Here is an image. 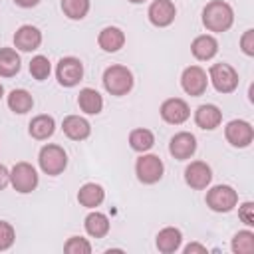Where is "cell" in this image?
I'll return each instance as SVG.
<instances>
[{"label":"cell","mask_w":254,"mask_h":254,"mask_svg":"<svg viewBox=\"0 0 254 254\" xmlns=\"http://www.w3.org/2000/svg\"><path fill=\"white\" fill-rule=\"evenodd\" d=\"M8 107L14 111V113H28L32 107H34V97L30 91L26 89H12L8 93Z\"/></svg>","instance_id":"484cf974"},{"label":"cell","mask_w":254,"mask_h":254,"mask_svg":"<svg viewBox=\"0 0 254 254\" xmlns=\"http://www.w3.org/2000/svg\"><path fill=\"white\" fill-rule=\"evenodd\" d=\"M40 44H42V32L36 26L24 24L14 34V46L20 52H34L40 48Z\"/></svg>","instance_id":"9a60e30c"},{"label":"cell","mask_w":254,"mask_h":254,"mask_svg":"<svg viewBox=\"0 0 254 254\" xmlns=\"http://www.w3.org/2000/svg\"><path fill=\"white\" fill-rule=\"evenodd\" d=\"M83 226H85V232L89 234V236H93V238H103L107 232H109V218L103 214V212H89L87 216H85V222H83Z\"/></svg>","instance_id":"cb8c5ba5"},{"label":"cell","mask_w":254,"mask_h":254,"mask_svg":"<svg viewBox=\"0 0 254 254\" xmlns=\"http://www.w3.org/2000/svg\"><path fill=\"white\" fill-rule=\"evenodd\" d=\"M192 252H200V254H204V252H206V246H202V244H198V242H190V244H187V246H185V254H192Z\"/></svg>","instance_id":"d590c367"},{"label":"cell","mask_w":254,"mask_h":254,"mask_svg":"<svg viewBox=\"0 0 254 254\" xmlns=\"http://www.w3.org/2000/svg\"><path fill=\"white\" fill-rule=\"evenodd\" d=\"M40 0H14V4H18L20 8H34Z\"/></svg>","instance_id":"8d00e7d4"},{"label":"cell","mask_w":254,"mask_h":254,"mask_svg":"<svg viewBox=\"0 0 254 254\" xmlns=\"http://www.w3.org/2000/svg\"><path fill=\"white\" fill-rule=\"evenodd\" d=\"M97 44H99V48H101L103 52H109V54L119 52V50L123 48V44H125V34H123V30L117 28V26H107V28H103V30L99 32Z\"/></svg>","instance_id":"ac0fdd59"},{"label":"cell","mask_w":254,"mask_h":254,"mask_svg":"<svg viewBox=\"0 0 254 254\" xmlns=\"http://www.w3.org/2000/svg\"><path fill=\"white\" fill-rule=\"evenodd\" d=\"M240 48L246 56H254V30H246L240 38Z\"/></svg>","instance_id":"836d02e7"},{"label":"cell","mask_w":254,"mask_h":254,"mask_svg":"<svg viewBox=\"0 0 254 254\" xmlns=\"http://www.w3.org/2000/svg\"><path fill=\"white\" fill-rule=\"evenodd\" d=\"M50 71H52V64H50V60L46 56L32 58V62H30V73H32L34 79L44 81V79L50 77Z\"/></svg>","instance_id":"f546056e"},{"label":"cell","mask_w":254,"mask_h":254,"mask_svg":"<svg viewBox=\"0 0 254 254\" xmlns=\"http://www.w3.org/2000/svg\"><path fill=\"white\" fill-rule=\"evenodd\" d=\"M238 204V192L230 185H216L206 192V206L214 212H230Z\"/></svg>","instance_id":"5b68a950"},{"label":"cell","mask_w":254,"mask_h":254,"mask_svg":"<svg viewBox=\"0 0 254 254\" xmlns=\"http://www.w3.org/2000/svg\"><path fill=\"white\" fill-rule=\"evenodd\" d=\"M208 79L212 81L214 89L218 93H232L238 87V71L230 64H212L208 69Z\"/></svg>","instance_id":"277c9868"},{"label":"cell","mask_w":254,"mask_h":254,"mask_svg":"<svg viewBox=\"0 0 254 254\" xmlns=\"http://www.w3.org/2000/svg\"><path fill=\"white\" fill-rule=\"evenodd\" d=\"M20 71V56L14 48H0V77H14Z\"/></svg>","instance_id":"d4e9b609"},{"label":"cell","mask_w":254,"mask_h":254,"mask_svg":"<svg viewBox=\"0 0 254 254\" xmlns=\"http://www.w3.org/2000/svg\"><path fill=\"white\" fill-rule=\"evenodd\" d=\"M163 171H165V165L159 159V155H151V153L149 155H141L137 159V163H135L137 179L143 185H155L157 181H161Z\"/></svg>","instance_id":"52a82bcc"},{"label":"cell","mask_w":254,"mask_h":254,"mask_svg":"<svg viewBox=\"0 0 254 254\" xmlns=\"http://www.w3.org/2000/svg\"><path fill=\"white\" fill-rule=\"evenodd\" d=\"M129 2H133V4H141V2H145V0H129Z\"/></svg>","instance_id":"f35d334b"},{"label":"cell","mask_w":254,"mask_h":254,"mask_svg":"<svg viewBox=\"0 0 254 254\" xmlns=\"http://www.w3.org/2000/svg\"><path fill=\"white\" fill-rule=\"evenodd\" d=\"M161 117H163V121H167L171 125H181L190 117L189 103L181 97H169L161 105Z\"/></svg>","instance_id":"8fae6325"},{"label":"cell","mask_w":254,"mask_h":254,"mask_svg":"<svg viewBox=\"0 0 254 254\" xmlns=\"http://www.w3.org/2000/svg\"><path fill=\"white\" fill-rule=\"evenodd\" d=\"M77 105H79V109H81L83 113H87V115H97V113H101V109H103V97L99 95V91H95V89H91V87H83V89L79 91V95H77Z\"/></svg>","instance_id":"7402d4cb"},{"label":"cell","mask_w":254,"mask_h":254,"mask_svg":"<svg viewBox=\"0 0 254 254\" xmlns=\"http://www.w3.org/2000/svg\"><path fill=\"white\" fill-rule=\"evenodd\" d=\"M129 145H131L133 151L145 153V151H149V149L155 145V135H153V131H149V129H145V127L133 129V131L129 133Z\"/></svg>","instance_id":"4316f807"},{"label":"cell","mask_w":254,"mask_h":254,"mask_svg":"<svg viewBox=\"0 0 254 254\" xmlns=\"http://www.w3.org/2000/svg\"><path fill=\"white\" fill-rule=\"evenodd\" d=\"M238 218L246 224V226H254V202L246 200L238 206Z\"/></svg>","instance_id":"d6a6232c"},{"label":"cell","mask_w":254,"mask_h":254,"mask_svg":"<svg viewBox=\"0 0 254 254\" xmlns=\"http://www.w3.org/2000/svg\"><path fill=\"white\" fill-rule=\"evenodd\" d=\"M190 52L196 60L200 62H206V60H212L218 52V42L214 36L210 34H202V36H196L190 44Z\"/></svg>","instance_id":"d6986e66"},{"label":"cell","mask_w":254,"mask_h":254,"mask_svg":"<svg viewBox=\"0 0 254 254\" xmlns=\"http://www.w3.org/2000/svg\"><path fill=\"white\" fill-rule=\"evenodd\" d=\"M234 254H252L254 252V232L252 230H238L230 244Z\"/></svg>","instance_id":"83f0119b"},{"label":"cell","mask_w":254,"mask_h":254,"mask_svg":"<svg viewBox=\"0 0 254 254\" xmlns=\"http://www.w3.org/2000/svg\"><path fill=\"white\" fill-rule=\"evenodd\" d=\"M181 85H183L185 93H189L192 97L204 95V91L208 87V75L200 65H189L181 75Z\"/></svg>","instance_id":"9c48e42d"},{"label":"cell","mask_w":254,"mask_h":254,"mask_svg":"<svg viewBox=\"0 0 254 254\" xmlns=\"http://www.w3.org/2000/svg\"><path fill=\"white\" fill-rule=\"evenodd\" d=\"M62 12L69 20H83L89 12V0H62Z\"/></svg>","instance_id":"f1b7e54d"},{"label":"cell","mask_w":254,"mask_h":254,"mask_svg":"<svg viewBox=\"0 0 254 254\" xmlns=\"http://www.w3.org/2000/svg\"><path fill=\"white\" fill-rule=\"evenodd\" d=\"M62 129L65 133V137H69L71 141H83L89 137L91 133V125L87 119L79 117V115H67L62 121Z\"/></svg>","instance_id":"e0dca14e"},{"label":"cell","mask_w":254,"mask_h":254,"mask_svg":"<svg viewBox=\"0 0 254 254\" xmlns=\"http://www.w3.org/2000/svg\"><path fill=\"white\" fill-rule=\"evenodd\" d=\"M16 240V232H14V226L6 220H0V252L2 250H8Z\"/></svg>","instance_id":"1f68e13d"},{"label":"cell","mask_w":254,"mask_h":254,"mask_svg":"<svg viewBox=\"0 0 254 254\" xmlns=\"http://www.w3.org/2000/svg\"><path fill=\"white\" fill-rule=\"evenodd\" d=\"M28 131H30V135H32L34 139L44 141V139H48V137L54 135V131H56V121H54L52 115H36V117L30 121Z\"/></svg>","instance_id":"603a6c76"},{"label":"cell","mask_w":254,"mask_h":254,"mask_svg":"<svg viewBox=\"0 0 254 254\" xmlns=\"http://www.w3.org/2000/svg\"><path fill=\"white\" fill-rule=\"evenodd\" d=\"M38 163H40V169L46 175L56 177V175H62L64 169L67 167V155H65L64 147L54 145V143H48V145H44L40 149Z\"/></svg>","instance_id":"3957f363"},{"label":"cell","mask_w":254,"mask_h":254,"mask_svg":"<svg viewBox=\"0 0 254 254\" xmlns=\"http://www.w3.org/2000/svg\"><path fill=\"white\" fill-rule=\"evenodd\" d=\"M222 121V111L214 105V103H204V105H198L196 111H194V123L204 129V131H212L220 125Z\"/></svg>","instance_id":"2e32d148"},{"label":"cell","mask_w":254,"mask_h":254,"mask_svg":"<svg viewBox=\"0 0 254 254\" xmlns=\"http://www.w3.org/2000/svg\"><path fill=\"white\" fill-rule=\"evenodd\" d=\"M210 181H212V171L204 161H192L185 169V183L194 190L206 189L210 185Z\"/></svg>","instance_id":"7c38bea8"},{"label":"cell","mask_w":254,"mask_h":254,"mask_svg":"<svg viewBox=\"0 0 254 254\" xmlns=\"http://www.w3.org/2000/svg\"><path fill=\"white\" fill-rule=\"evenodd\" d=\"M10 183H12L16 192L28 194V192L36 190V187H38V173L30 163L20 161L10 171Z\"/></svg>","instance_id":"8992f818"},{"label":"cell","mask_w":254,"mask_h":254,"mask_svg":"<svg viewBox=\"0 0 254 254\" xmlns=\"http://www.w3.org/2000/svg\"><path fill=\"white\" fill-rule=\"evenodd\" d=\"M224 137L226 141L232 145V147H238V149H244L252 143L254 139V129L248 121L244 119H232L226 123L224 127Z\"/></svg>","instance_id":"30bf717a"},{"label":"cell","mask_w":254,"mask_h":254,"mask_svg":"<svg viewBox=\"0 0 254 254\" xmlns=\"http://www.w3.org/2000/svg\"><path fill=\"white\" fill-rule=\"evenodd\" d=\"M155 242H157L159 252H163V254H173V252H177V250L181 248L183 234H181L179 228H175V226H167V228L159 230Z\"/></svg>","instance_id":"ffe728a7"},{"label":"cell","mask_w":254,"mask_h":254,"mask_svg":"<svg viewBox=\"0 0 254 254\" xmlns=\"http://www.w3.org/2000/svg\"><path fill=\"white\" fill-rule=\"evenodd\" d=\"M149 22L157 28H167L173 24L175 16H177V8L171 0H153L149 6Z\"/></svg>","instance_id":"4fadbf2b"},{"label":"cell","mask_w":254,"mask_h":254,"mask_svg":"<svg viewBox=\"0 0 254 254\" xmlns=\"http://www.w3.org/2000/svg\"><path fill=\"white\" fill-rule=\"evenodd\" d=\"M64 250L67 254H89L91 252V244L87 242V238L83 236H71L65 244H64Z\"/></svg>","instance_id":"4dcf8cb0"},{"label":"cell","mask_w":254,"mask_h":254,"mask_svg":"<svg viewBox=\"0 0 254 254\" xmlns=\"http://www.w3.org/2000/svg\"><path fill=\"white\" fill-rule=\"evenodd\" d=\"M103 198H105V190H103V187L97 185V183H85V185L77 190V200H79V204L85 206V208H95V206H99V204L103 202Z\"/></svg>","instance_id":"44dd1931"},{"label":"cell","mask_w":254,"mask_h":254,"mask_svg":"<svg viewBox=\"0 0 254 254\" xmlns=\"http://www.w3.org/2000/svg\"><path fill=\"white\" fill-rule=\"evenodd\" d=\"M103 87L111 95H127L133 89V73L125 65H109L103 71Z\"/></svg>","instance_id":"7a4b0ae2"},{"label":"cell","mask_w":254,"mask_h":254,"mask_svg":"<svg viewBox=\"0 0 254 254\" xmlns=\"http://www.w3.org/2000/svg\"><path fill=\"white\" fill-rule=\"evenodd\" d=\"M2 95H4V87H2V83H0V99H2Z\"/></svg>","instance_id":"74e56055"},{"label":"cell","mask_w":254,"mask_h":254,"mask_svg":"<svg viewBox=\"0 0 254 254\" xmlns=\"http://www.w3.org/2000/svg\"><path fill=\"white\" fill-rule=\"evenodd\" d=\"M196 151V137L189 131H181L177 135L171 137V143H169V153L177 159V161H185V159H190Z\"/></svg>","instance_id":"5bb4252c"},{"label":"cell","mask_w":254,"mask_h":254,"mask_svg":"<svg viewBox=\"0 0 254 254\" xmlns=\"http://www.w3.org/2000/svg\"><path fill=\"white\" fill-rule=\"evenodd\" d=\"M202 24L208 32L222 34L234 24V10L224 0H212L202 8Z\"/></svg>","instance_id":"6da1fadb"},{"label":"cell","mask_w":254,"mask_h":254,"mask_svg":"<svg viewBox=\"0 0 254 254\" xmlns=\"http://www.w3.org/2000/svg\"><path fill=\"white\" fill-rule=\"evenodd\" d=\"M56 77L60 81V85L64 87H73L81 81L83 77V64L73 58V56H67V58H62L56 65Z\"/></svg>","instance_id":"ba28073f"},{"label":"cell","mask_w":254,"mask_h":254,"mask_svg":"<svg viewBox=\"0 0 254 254\" xmlns=\"http://www.w3.org/2000/svg\"><path fill=\"white\" fill-rule=\"evenodd\" d=\"M8 183H10V171L0 163V190H4L8 187Z\"/></svg>","instance_id":"e575fe53"}]
</instances>
